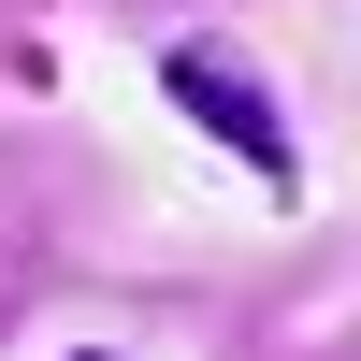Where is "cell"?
<instances>
[{
	"mask_svg": "<svg viewBox=\"0 0 361 361\" xmlns=\"http://www.w3.org/2000/svg\"><path fill=\"white\" fill-rule=\"evenodd\" d=\"M73 361H102V347H73Z\"/></svg>",
	"mask_w": 361,
	"mask_h": 361,
	"instance_id": "7a4b0ae2",
	"label": "cell"
},
{
	"mask_svg": "<svg viewBox=\"0 0 361 361\" xmlns=\"http://www.w3.org/2000/svg\"><path fill=\"white\" fill-rule=\"evenodd\" d=\"M159 87H173V116H188L202 145H231V159L260 173V188H289V173H304V159H289V130H275V87H260L231 44H173Z\"/></svg>",
	"mask_w": 361,
	"mask_h": 361,
	"instance_id": "6da1fadb",
	"label": "cell"
}]
</instances>
